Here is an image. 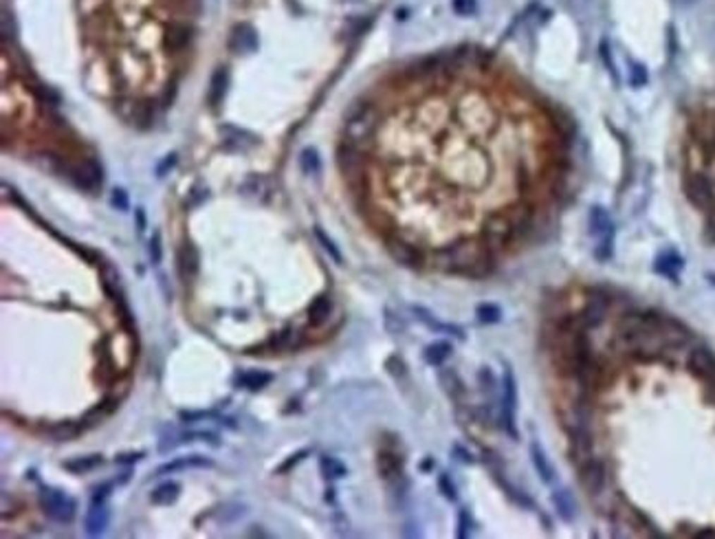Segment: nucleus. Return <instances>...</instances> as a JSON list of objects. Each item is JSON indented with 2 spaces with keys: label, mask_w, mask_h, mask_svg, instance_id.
Instances as JSON below:
<instances>
[{
  "label": "nucleus",
  "mask_w": 715,
  "mask_h": 539,
  "mask_svg": "<svg viewBox=\"0 0 715 539\" xmlns=\"http://www.w3.org/2000/svg\"><path fill=\"white\" fill-rule=\"evenodd\" d=\"M590 233L597 238V249H594V256L605 262V260H610L612 256V244H614V225H612V218H610V213L605 211L603 207H592L590 209Z\"/></svg>",
  "instance_id": "1"
},
{
  "label": "nucleus",
  "mask_w": 715,
  "mask_h": 539,
  "mask_svg": "<svg viewBox=\"0 0 715 539\" xmlns=\"http://www.w3.org/2000/svg\"><path fill=\"white\" fill-rule=\"evenodd\" d=\"M40 507L51 519H55V522H60V524H71L78 511L75 500L66 495L64 491L51 489V487H44L40 491Z\"/></svg>",
  "instance_id": "2"
},
{
  "label": "nucleus",
  "mask_w": 715,
  "mask_h": 539,
  "mask_svg": "<svg viewBox=\"0 0 715 539\" xmlns=\"http://www.w3.org/2000/svg\"><path fill=\"white\" fill-rule=\"evenodd\" d=\"M515 411H518V385H515V374H513L511 366L504 368L502 376V409H500V421L506 434L518 440V427H515Z\"/></svg>",
  "instance_id": "3"
},
{
  "label": "nucleus",
  "mask_w": 715,
  "mask_h": 539,
  "mask_svg": "<svg viewBox=\"0 0 715 539\" xmlns=\"http://www.w3.org/2000/svg\"><path fill=\"white\" fill-rule=\"evenodd\" d=\"M374 125H377L374 108L372 106H361L350 115V119L346 121V137L350 143L359 146L361 141L370 139V135L374 132Z\"/></svg>",
  "instance_id": "4"
},
{
  "label": "nucleus",
  "mask_w": 715,
  "mask_h": 539,
  "mask_svg": "<svg viewBox=\"0 0 715 539\" xmlns=\"http://www.w3.org/2000/svg\"><path fill=\"white\" fill-rule=\"evenodd\" d=\"M579 478L583 489L590 495H601L605 491V482H608V471H605V464L601 460L588 458L579 464Z\"/></svg>",
  "instance_id": "5"
},
{
  "label": "nucleus",
  "mask_w": 715,
  "mask_h": 539,
  "mask_svg": "<svg viewBox=\"0 0 715 539\" xmlns=\"http://www.w3.org/2000/svg\"><path fill=\"white\" fill-rule=\"evenodd\" d=\"M687 368L698 376V379H702L704 383L715 381V354L704 346L691 348V352L687 357Z\"/></svg>",
  "instance_id": "6"
},
{
  "label": "nucleus",
  "mask_w": 715,
  "mask_h": 539,
  "mask_svg": "<svg viewBox=\"0 0 715 539\" xmlns=\"http://www.w3.org/2000/svg\"><path fill=\"white\" fill-rule=\"evenodd\" d=\"M687 194H689L691 203L700 209H713L715 205L713 185L704 174H691L687 178Z\"/></svg>",
  "instance_id": "7"
},
{
  "label": "nucleus",
  "mask_w": 715,
  "mask_h": 539,
  "mask_svg": "<svg viewBox=\"0 0 715 539\" xmlns=\"http://www.w3.org/2000/svg\"><path fill=\"white\" fill-rule=\"evenodd\" d=\"M388 251L398 264L408 266V268H420L425 262V254L420 251V247L403 240V238H392L388 242Z\"/></svg>",
  "instance_id": "8"
},
{
  "label": "nucleus",
  "mask_w": 715,
  "mask_h": 539,
  "mask_svg": "<svg viewBox=\"0 0 715 539\" xmlns=\"http://www.w3.org/2000/svg\"><path fill=\"white\" fill-rule=\"evenodd\" d=\"M66 174L84 190H95L102 185V168L95 163L93 159H84L75 166H68Z\"/></svg>",
  "instance_id": "9"
},
{
  "label": "nucleus",
  "mask_w": 715,
  "mask_h": 539,
  "mask_svg": "<svg viewBox=\"0 0 715 539\" xmlns=\"http://www.w3.org/2000/svg\"><path fill=\"white\" fill-rule=\"evenodd\" d=\"M176 268H178L181 280L185 284H192L196 280V275L200 271V256H198V249L192 242H183V247L178 249Z\"/></svg>",
  "instance_id": "10"
},
{
  "label": "nucleus",
  "mask_w": 715,
  "mask_h": 539,
  "mask_svg": "<svg viewBox=\"0 0 715 539\" xmlns=\"http://www.w3.org/2000/svg\"><path fill=\"white\" fill-rule=\"evenodd\" d=\"M192 40V27L188 23H170L163 31V49L176 56V53L185 51Z\"/></svg>",
  "instance_id": "11"
},
{
  "label": "nucleus",
  "mask_w": 715,
  "mask_h": 539,
  "mask_svg": "<svg viewBox=\"0 0 715 539\" xmlns=\"http://www.w3.org/2000/svg\"><path fill=\"white\" fill-rule=\"evenodd\" d=\"M229 49L236 53V56H249V53H255L258 51V33H255V29L247 23L236 25L233 31H231V38H229Z\"/></svg>",
  "instance_id": "12"
},
{
  "label": "nucleus",
  "mask_w": 715,
  "mask_h": 539,
  "mask_svg": "<svg viewBox=\"0 0 715 539\" xmlns=\"http://www.w3.org/2000/svg\"><path fill=\"white\" fill-rule=\"evenodd\" d=\"M377 466H379L381 478L388 484L403 480V458H401V454L394 452V449H383V452L379 454Z\"/></svg>",
  "instance_id": "13"
},
{
  "label": "nucleus",
  "mask_w": 715,
  "mask_h": 539,
  "mask_svg": "<svg viewBox=\"0 0 715 539\" xmlns=\"http://www.w3.org/2000/svg\"><path fill=\"white\" fill-rule=\"evenodd\" d=\"M110 524V511L106 509L104 502H93V507H90L84 515V531L86 535L90 537H99L106 533Z\"/></svg>",
  "instance_id": "14"
},
{
  "label": "nucleus",
  "mask_w": 715,
  "mask_h": 539,
  "mask_svg": "<svg viewBox=\"0 0 715 539\" xmlns=\"http://www.w3.org/2000/svg\"><path fill=\"white\" fill-rule=\"evenodd\" d=\"M227 88H229V70L225 66H220V68L214 70V75L209 80L207 104H209L212 111H218V108L223 106L225 95H227Z\"/></svg>",
  "instance_id": "15"
},
{
  "label": "nucleus",
  "mask_w": 715,
  "mask_h": 539,
  "mask_svg": "<svg viewBox=\"0 0 715 539\" xmlns=\"http://www.w3.org/2000/svg\"><path fill=\"white\" fill-rule=\"evenodd\" d=\"M205 466H214V462L207 456H185V458H174L172 462H165L157 469V476H165V473H176L183 469H205Z\"/></svg>",
  "instance_id": "16"
},
{
  "label": "nucleus",
  "mask_w": 715,
  "mask_h": 539,
  "mask_svg": "<svg viewBox=\"0 0 715 539\" xmlns=\"http://www.w3.org/2000/svg\"><path fill=\"white\" fill-rule=\"evenodd\" d=\"M255 139L251 132L247 130H240V128H233V125H225L223 128V143H225V148L227 150H233V152H245L249 148L255 146Z\"/></svg>",
  "instance_id": "17"
},
{
  "label": "nucleus",
  "mask_w": 715,
  "mask_h": 539,
  "mask_svg": "<svg viewBox=\"0 0 715 539\" xmlns=\"http://www.w3.org/2000/svg\"><path fill=\"white\" fill-rule=\"evenodd\" d=\"M412 313L425 323V326L434 333H440V335H453L458 339H465V330L463 328H458V326H451V323H443V321H438L427 309L423 306H412Z\"/></svg>",
  "instance_id": "18"
},
{
  "label": "nucleus",
  "mask_w": 715,
  "mask_h": 539,
  "mask_svg": "<svg viewBox=\"0 0 715 539\" xmlns=\"http://www.w3.org/2000/svg\"><path fill=\"white\" fill-rule=\"evenodd\" d=\"M683 266H685L683 258L678 256L676 251H671V249L665 251V254H660V256L656 258V264H654L656 273L665 275V278H669V280H673V282H678V275H680Z\"/></svg>",
  "instance_id": "19"
},
{
  "label": "nucleus",
  "mask_w": 715,
  "mask_h": 539,
  "mask_svg": "<svg viewBox=\"0 0 715 539\" xmlns=\"http://www.w3.org/2000/svg\"><path fill=\"white\" fill-rule=\"evenodd\" d=\"M438 381H440V385H443V390L449 394V399H451V401L460 403V401L465 399L467 390H465V383H463L460 376H458L456 370L443 368V370L438 372Z\"/></svg>",
  "instance_id": "20"
},
{
  "label": "nucleus",
  "mask_w": 715,
  "mask_h": 539,
  "mask_svg": "<svg viewBox=\"0 0 715 539\" xmlns=\"http://www.w3.org/2000/svg\"><path fill=\"white\" fill-rule=\"evenodd\" d=\"M271 381H273V374L264 372V370H247V372L236 376V385L243 388V390H249V392L264 390Z\"/></svg>",
  "instance_id": "21"
},
{
  "label": "nucleus",
  "mask_w": 715,
  "mask_h": 539,
  "mask_svg": "<svg viewBox=\"0 0 715 539\" xmlns=\"http://www.w3.org/2000/svg\"><path fill=\"white\" fill-rule=\"evenodd\" d=\"M330 313H333V299H330L328 295H319L315 297L313 302H310V306H308V321H310V326H324V323L328 321Z\"/></svg>",
  "instance_id": "22"
},
{
  "label": "nucleus",
  "mask_w": 715,
  "mask_h": 539,
  "mask_svg": "<svg viewBox=\"0 0 715 539\" xmlns=\"http://www.w3.org/2000/svg\"><path fill=\"white\" fill-rule=\"evenodd\" d=\"M451 352H453V348H451L449 341L438 339V341H434V344H429V346L425 348L423 359H425V361H427L429 366L440 368V366H443V364L447 361V359L451 357Z\"/></svg>",
  "instance_id": "23"
},
{
  "label": "nucleus",
  "mask_w": 715,
  "mask_h": 539,
  "mask_svg": "<svg viewBox=\"0 0 715 539\" xmlns=\"http://www.w3.org/2000/svg\"><path fill=\"white\" fill-rule=\"evenodd\" d=\"M178 493H181L178 482H163L150 493V502L157 507H170L178 500Z\"/></svg>",
  "instance_id": "24"
},
{
  "label": "nucleus",
  "mask_w": 715,
  "mask_h": 539,
  "mask_svg": "<svg viewBox=\"0 0 715 539\" xmlns=\"http://www.w3.org/2000/svg\"><path fill=\"white\" fill-rule=\"evenodd\" d=\"M528 449H530V458H533V464H535V469H537L539 478H542L544 482H553V480H555V469H553V464L548 462V458H546V454H544V449L539 447V442L533 440Z\"/></svg>",
  "instance_id": "25"
},
{
  "label": "nucleus",
  "mask_w": 715,
  "mask_h": 539,
  "mask_svg": "<svg viewBox=\"0 0 715 539\" xmlns=\"http://www.w3.org/2000/svg\"><path fill=\"white\" fill-rule=\"evenodd\" d=\"M104 464V458L102 456H82V458H73V460H66L62 466L66 471L71 473H75V476H82V473H88V471H95L97 466Z\"/></svg>",
  "instance_id": "26"
},
{
  "label": "nucleus",
  "mask_w": 715,
  "mask_h": 539,
  "mask_svg": "<svg viewBox=\"0 0 715 539\" xmlns=\"http://www.w3.org/2000/svg\"><path fill=\"white\" fill-rule=\"evenodd\" d=\"M553 504H555L557 513L561 515V519H566V522H573V519H575V500H573L570 493H568L566 489L555 491L553 493Z\"/></svg>",
  "instance_id": "27"
},
{
  "label": "nucleus",
  "mask_w": 715,
  "mask_h": 539,
  "mask_svg": "<svg viewBox=\"0 0 715 539\" xmlns=\"http://www.w3.org/2000/svg\"><path fill=\"white\" fill-rule=\"evenodd\" d=\"M319 471L326 480H339L348 473L346 464L339 458H333V456H322L319 458Z\"/></svg>",
  "instance_id": "28"
},
{
  "label": "nucleus",
  "mask_w": 715,
  "mask_h": 539,
  "mask_svg": "<svg viewBox=\"0 0 715 539\" xmlns=\"http://www.w3.org/2000/svg\"><path fill=\"white\" fill-rule=\"evenodd\" d=\"M183 442V431L170 427V425H165L163 431H161V436H159V454H170L174 452V449Z\"/></svg>",
  "instance_id": "29"
},
{
  "label": "nucleus",
  "mask_w": 715,
  "mask_h": 539,
  "mask_svg": "<svg viewBox=\"0 0 715 539\" xmlns=\"http://www.w3.org/2000/svg\"><path fill=\"white\" fill-rule=\"evenodd\" d=\"M300 168L306 176H317L322 172V159L315 148H304L300 154Z\"/></svg>",
  "instance_id": "30"
},
{
  "label": "nucleus",
  "mask_w": 715,
  "mask_h": 539,
  "mask_svg": "<svg viewBox=\"0 0 715 539\" xmlns=\"http://www.w3.org/2000/svg\"><path fill=\"white\" fill-rule=\"evenodd\" d=\"M82 429H84V427H78V425H73V423H58V425L49 427V436H51L55 442H68V440L75 438Z\"/></svg>",
  "instance_id": "31"
},
{
  "label": "nucleus",
  "mask_w": 715,
  "mask_h": 539,
  "mask_svg": "<svg viewBox=\"0 0 715 539\" xmlns=\"http://www.w3.org/2000/svg\"><path fill=\"white\" fill-rule=\"evenodd\" d=\"M383 323H385V330H388L390 335H394V337H398V335H403V333L408 330L405 319H403L398 313H394L392 309H385L383 311Z\"/></svg>",
  "instance_id": "32"
},
{
  "label": "nucleus",
  "mask_w": 715,
  "mask_h": 539,
  "mask_svg": "<svg viewBox=\"0 0 715 539\" xmlns=\"http://www.w3.org/2000/svg\"><path fill=\"white\" fill-rule=\"evenodd\" d=\"M313 231H315V238H317V242H319V244L324 247V251H326V254H328L330 258H333V260H335L337 264H341V262H343V256H341V251H339V247H337V244H335L333 240H330V238L326 236V231H324L322 227H315Z\"/></svg>",
  "instance_id": "33"
},
{
  "label": "nucleus",
  "mask_w": 715,
  "mask_h": 539,
  "mask_svg": "<svg viewBox=\"0 0 715 539\" xmlns=\"http://www.w3.org/2000/svg\"><path fill=\"white\" fill-rule=\"evenodd\" d=\"M385 370H388V374L396 383L408 381V366L401 357H390L388 361H385Z\"/></svg>",
  "instance_id": "34"
},
{
  "label": "nucleus",
  "mask_w": 715,
  "mask_h": 539,
  "mask_svg": "<svg viewBox=\"0 0 715 539\" xmlns=\"http://www.w3.org/2000/svg\"><path fill=\"white\" fill-rule=\"evenodd\" d=\"M104 289L113 297H121V280L113 266H104Z\"/></svg>",
  "instance_id": "35"
},
{
  "label": "nucleus",
  "mask_w": 715,
  "mask_h": 539,
  "mask_svg": "<svg viewBox=\"0 0 715 539\" xmlns=\"http://www.w3.org/2000/svg\"><path fill=\"white\" fill-rule=\"evenodd\" d=\"M475 317L482 323H498L502 319V311L495 306V304H480V306L475 309Z\"/></svg>",
  "instance_id": "36"
},
{
  "label": "nucleus",
  "mask_w": 715,
  "mask_h": 539,
  "mask_svg": "<svg viewBox=\"0 0 715 539\" xmlns=\"http://www.w3.org/2000/svg\"><path fill=\"white\" fill-rule=\"evenodd\" d=\"M207 442L212 447H220V438L214 434V431H183V442Z\"/></svg>",
  "instance_id": "37"
},
{
  "label": "nucleus",
  "mask_w": 715,
  "mask_h": 539,
  "mask_svg": "<svg viewBox=\"0 0 715 539\" xmlns=\"http://www.w3.org/2000/svg\"><path fill=\"white\" fill-rule=\"evenodd\" d=\"M148 256H150V262H152L154 266L161 264V260H163V244H161V233H159V231L152 233L150 244H148Z\"/></svg>",
  "instance_id": "38"
},
{
  "label": "nucleus",
  "mask_w": 715,
  "mask_h": 539,
  "mask_svg": "<svg viewBox=\"0 0 715 539\" xmlns=\"http://www.w3.org/2000/svg\"><path fill=\"white\" fill-rule=\"evenodd\" d=\"M438 489H440V493H443L449 502H456L458 491H456V484L451 482V478L447 473H440L438 476Z\"/></svg>",
  "instance_id": "39"
},
{
  "label": "nucleus",
  "mask_w": 715,
  "mask_h": 539,
  "mask_svg": "<svg viewBox=\"0 0 715 539\" xmlns=\"http://www.w3.org/2000/svg\"><path fill=\"white\" fill-rule=\"evenodd\" d=\"M110 205H113L117 211H128V209H130V201H128V194H126V190H121V187H115V190H113V194H110Z\"/></svg>",
  "instance_id": "40"
},
{
  "label": "nucleus",
  "mask_w": 715,
  "mask_h": 539,
  "mask_svg": "<svg viewBox=\"0 0 715 539\" xmlns=\"http://www.w3.org/2000/svg\"><path fill=\"white\" fill-rule=\"evenodd\" d=\"M647 70H645V66L643 64H632V70H630V84L634 86V88H640V86H645L647 84Z\"/></svg>",
  "instance_id": "41"
},
{
  "label": "nucleus",
  "mask_w": 715,
  "mask_h": 539,
  "mask_svg": "<svg viewBox=\"0 0 715 539\" xmlns=\"http://www.w3.org/2000/svg\"><path fill=\"white\" fill-rule=\"evenodd\" d=\"M471 528H473V519H471L469 511L463 509L460 513H458V537L465 539L471 533Z\"/></svg>",
  "instance_id": "42"
},
{
  "label": "nucleus",
  "mask_w": 715,
  "mask_h": 539,
  "mask_svg": "<svg viewBox=\"0 0 715 539\" xmlns=\"http://www.w3.org/2000/svg\"><path fill=\"white\" fill-rule=\"evenodd\" d=\"M451 9H453L458 16H473L475 9H478V5H475V0H453V3H451Z\"/></svg>",
  "instance_id": "43"
},
{
  "label": "nucleus",
  "mask_w": 715,
  "mask_h": 539,
  "mask_svg": "<svg viewBox=\"0 0 715 539\" xmlns=\"http://www.w3.org/2000/svg\"><path fill=\"white\" fill-rule=\"evenodd\" d=\"M480 385H482V392H484V394H491V397L495 394V388H498V383H495V376L491 374L489 368H482V370H480Z\"/></svg>",
  "instance_id": "44"
},
{
  "label": "nucleus",
  "mask_w": 715,
  "mask_h": 539,
  "mask_svg": "<svg viewBox=\"0 0 715 539\" xmlns=\"http://www.w3.org/2000/svg\"><path fill=\"white\" fill-rule=\"evenodd\" d=\"M176 161H178V156H176L174 152H172V154H168V156H163V161H161V163L157 166L154 174H157L159 178H163L165 174L172 172V170L176 168Z\"/></svg>",
  "instance_id": "45"
},
{
  "label": "nucleus",
  "mask_w": 715,
  "mask_h": 539,
  "mask_svg": "<svg viewBox=\"0 0 715 539\" xmlns=\"http://www.w3.org/2000/svg\"><path fill=\"white\" fill-rule=\"evenodd\" d=\"M178 419L183 423H196V421H205V419H216L214 411H181Z\"/></svg>",
  "instance_id": "46"
},
{
  "label": "nucleus",
  "mask_w": 715,
  "mask_h": 539,
  "mask_svg": "<svg viewBox=\"0 0 715 539\" xmlns=\"http://www.w3.org/2000/svg\"><path fill=\"white\" fill-rule=\"evenodd\" d=\"M308 454H310V449H302V452H298L295 456H291V460H286V462H284V464L280 466V469H278V471H288V469H291V466H295V464H298V462H300V460H302L304 456H308Z\"/></svg>",
  "instance_id": "47"
},
{
  "label": "nucleus",
  "mask_w": 715,
  "mask_h": 539,
  "mask_svg": "<svg viewBox=\"0 0 715 539\" xmlns=\"http://www.w3.org/2000/svg\"><path fill=\"white\" fill-rule=\"evenodd\" d=\"M110 489H113V482H104L102 487H97V489H95V493H93V502H104V500L110 495Z\"/></svg>",
  "instance_id": "48"
},
{
  "label": "nucleus",
  "mask_w": 715,
  "mask_h": 539,
  "mask_svg": "<svg viewBox=\"0 0 715 539\" xmlns=\"http://www.w3.org/2000/svg\"><path fill=\"white\" fill-rule=\"evenodd\" d=\"M203 201H207V190H203V187H196V190L190 194V205H192V207H196V205H200Z\"/></svg>",
  "instance_id": "49"
},
{
  "label": "nucleus",
  "mask_w": 715,
  "mask_h": 539,
  "mask_svg": "<svg viewBox=\"0 0 715 539\" xmlns=\"http://www.w3.org/2000/svg\"><path fill=\"white\" fill-rule=\"evenodd\" d=\"M141 458H143L141 452H139V454H123V456H117L115 462H119V464H130V462H137V460H141Z\"/></svg>",
  "instance_id": "50"
},
{
  "label": "nucleus",
  "mask_w": 715,
  "mask_h": 539,
  "mask_svg": "<svg viewBox=\"0 0 715 539\" xmlns=\"http://www.w3.org/2000/svg\"><path fill=\"white\" fill-rule=\"evenodd\" d=\"M135 218H137V231L143 233V231H145V211H143L141 207L135 209Z\"/></svg>",
  "instance_id": "51"
},
{
  "label": "nucleus",
  "mask_w": 715,
  "mask_h": 539,
  "mask_svg": "<svg viewBox=\"0 0 715 539\" xmlns=\"http://www.w3.org/2000/svg\"><path fill=\"white\" fill-rule=\"evenodd\" d=\"M453 456H460V460H463V462H467V464H471V462H473V456H471V454H467L460 445H456V447H453Z\"/></svg>",
  "instance_id": "52"
},
{
  "label": "nucleus",
  "mask_w": 715,
  "mask_h": 539,
  "mask_svg": "<svg viewBox=\"0 0 715 539\" xmlns=\"http://www.w3.org/2000/svg\"><path fill=\"white\" fill-rule=\"evenodd\" d=\"M680 3H693V0H680Z\"/></svg>",
  "instance_id": "53"
}]
</instances>
